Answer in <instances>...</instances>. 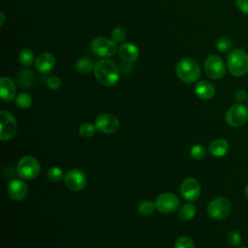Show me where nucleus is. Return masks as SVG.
I'll return each mask as SVG.
<instances>
[{
    "mask_svg": "<svg viewBox=\"0 0 248 248\" xmlns=\"http://www.w3.org/2000/svg\"><path fill=\"white\" fill-rule=\"evenodd\" d=\"M156 208L155 202H153L150 200H144L142 202H140L138 205V211L140 214L143 215V216H148L151 215L154 210Z\"/></svg>",
    "mask_w": 248,
    "mask_h": 248,
    "instance_id": "b1692460",
    "label": "nucleus"
},
{
    "mask_svg": "<svg viewBox=\"0 0 248 248\" xmlns=\"http://www.w3.org/2000/svg\"><path fill=\"white\" fill-rule=\"evenodd\" d=\"M16 104L19 108H28L32 105V97L28 93H19L16 97Z\"/></svg>",
    "mask_w": 248,
    "mask_h": 248,
    "instance_id": "a878e982",
    "label": "nucleus"
},
{
    "mask_svg": "<svg viewBox=\"0 0 248 248\" xmlns=\"http://www.w3.org/2000/svg\"><path fill=\"white\" fill-rule=\"evenodd\" d=\"M96 130H97V128H96L95 124L90 123V122H86V123H83L79 127L78 133H79L80 137H82V138H91L95 135Z\"/></svg>",
    "mask_w": 248,
    "mask_h": 248,
    "instance_id": "bb28decb",
    "label": "nucleus"
},
{
    "mask_svg": "<svg viewBox=\"0 0 248 248\" xmlns=\"http://www.w3.org/2000/svg\"><path fill=\"white\" fill-rule=\"evenodd\" d=\"M90 46L96 54L105 58L113 56L117 51L116 43L113 40H109L104 37L94 38L90 43Z\"/></svg>",
    "mask_w": 248,
    "mask_h": 248,
    "instance_id": "1a4fd4ad",
    "label": "nucleus"
},
{
    "mask_svg": "<svg viewBox=\"0 0 248 248\" xmlns=\"http://www.w3.org/2000/svg\"><path fill=\"white\" fill-rule=\"evenodd\" d=\"M227 67L234 77H242L248 73V55L242 49H233L227 55Z\"/></svg>",
    "mask_w": 248,
    "mask_h": 248,
    "instance_id": "7ed1b4c3",
    "label": "nucleus"
},
{
    "mask_svg": "<svg viewBox=\"0 0 248 248\" xmlns=\"http://www.w3.org/2000/svg\"><path fill=\"white\" fill-rule=\"evenodd\" d=\"M111 37H112V40L115 42V43H119V42H122L125 37H126V32H125V29L121 26H116L113 28L112 32H111Z\"/></svg>",
    "mask_w": 248,
    "mask_h": 248,
    "instance_id": "7c9ffc66",
    "label": "nucleus"
},
{
    "mask_svg": "<svg viewBox=\"0 0 248 248\" xmlns=\"http://www.w3.org/2000/svg\"><path fill=\"white\" fill-rule=\"evenodd\" d=\"M98 131L104 134H113L118 131L120 123L116 116L110 113H101L95 120Z\"/></svg>",
    "mask_w": 248,
    "mask_h": 248,
    "instance_id": "f8f14e48",
    "label": "nucleus"
},
{
    "mask_svg": "<svg viewBox=\"0 0 248 248\" xmlns=\"http://www.w3.org/2000/svg\"><path fill=\"white\" fill-rule=\"evenodd\" d=\"M93 71L97 80L106 87L114 86L120 78L117 65L108 58L98 60L94 64Z\"/></svg>",
    "mask_w": 248,
    "mask_h": 248,
    "instance_id": "f257e3e1",
    "label": "nucleus"
},
{
    "mask_svg": "<svg viewBox=\"0 0 248 248\" xmlns=\"http://www.w3.org/2000/svg\"><path fill=\"white\" fill-rule=\"evenodd\" d=\"M46 85L52 90H56L61 86V80L57 76H50L46 79Z\"/></svg>",
    "mask_w": 248,
    "mask_h": 248,
    "instance_id": "473e14b6",
    "label": "nucleus"
},
{
    "mask_svg": "<svg viewBox=\"0 0 248 248\" xmlns=\"http://www.w3.org/2000/svg\"><path fill=\"white\" fill-rule=\"evenodd\" d=\"M178 78L185 83L197 81L201 76V69L198 62L192 58H183L178 61L175 67Z\"/></svg>",
    "mask_w": 248,
    "mask_h": 248,
    "instance_id": "f03ea898",
    "label": "nucleus"
},
{
    "mask_svg": "<svg viewBox=\"0 0 248 248\" xmlns=\"http://www.w3.org/2000/svg\"><path fill=\"white\" fill-rule=\"evenodd\" d=\"M209 152L214 157H223L229 150V143L225 139H216L209 144Z\"/></svg>",
    "mask_w": 248,
    "mask_h": 248,
    "instance_id": "6ab92c4d",
    "label": "nucleus"
},
{
    "mask_svg": "<svg viewBox=\"0 0 248 248\" xmlns=\"http://www.w3.org/2000/svg\"><path fill=\"white\" fill-rule=\"evenodd\" d=\"M0 17H1L0 25H1V26H3V25H4V23H5V15H4V13H3V12H1V13H0Z\"/></svg>",
    "mask_w": 248,
    "mask_h": 248,
    "instance_id": "c9c22d12",
    "label": "nucleus"
},
{
    "mask_svg": "<svg viewBox=\"0 0 248 248\" xmlns=\"http://www.w3.org/2000/svg\"><path fill=\"white\" fill-rule=\"evenodd\" d=\"M118 53L122 60L126 62H134L140 55L139 48L132 43H124L118 48Z\"/></svg>",
    "mask_w": 248,
    "mask_h": 248,
    "instance_id": "f3484780",
    "label": "nucleus"
},
{
    "mask_svg": "<svg viewBox=\"0 0 248 248\" xmlns=\"http://www.w3.org/2000/svg\"><path fill=\"white\" fill-rule=\"evenodd\" d=\"M41 171L39 161L33 156H24L20 158L16 166V172L24 180L35 179Z\"/></svg>",
    "mask_w": 248,
    "mask_h": 248,
    "instance_id": "20e7f679",
    "label": "nucleus"
},
{
    "mask_svg": "<svg viewBox=\"0 0 248 248\" xmlns=\"http://www.w3.org/2000/svg\"><path fill=\"white\" fill-rule=\"evenodd\" d=\"M17 131V122L16 117L9 111H0V140L7 141L11 140Z\"/></svg>",
    "mask_w": 248,
    "mask_h": 248,
    "instance_id": "39448f33",
    "label": "nucleus"
},
{
    "mask_svg": "<svg viewBox=\"0 0 248 248\" xmlns=\"http://www.w3.org/2000/svg\"><path fill=\"white\" fill-rule=\"evenodd\" d=\"M47 178L51 181V182H54V183H57L59 182L62 178H64L65 174H64V171L61 168L57 167V166H53V167H50L47 170Z\"/></svg>",
    "mask_w": 248,
    "mask_h": 248,
    "instance_id": "393cba45",
    "label": "nucleus"
},
{
    "mask_svg": "<svg viewBox=\"0 0 248 248\" xmlns=\"http://www.w3.org/2000/svg\"><path fill=\"white\" fill-rule=\"evenodd\" d=\"M234 98L236 101L238 102H243L244 100H246L247 98V94H246V91L243 90V89H239L235 92L234 94Z\"/></svg>",
    "mask_w": 248,
    "mask_h": 248,
    "instance_id": "f704fd0d",
    "label": "nucleus"
},
{
    "mask_svg": "<svg viewBox=\"0 0 248 248\" xmlns=\"http://www.w3.org/2000/svg\"><path fill=\"white\" fill-rule=\"evenodd\" d=\"M15 82L8 77H2L0 79V96L5 102L13 101L16 96Z\"/></svg>",
    "mask_w": 248,
    "mask_h": 248,
    "instance_id": "dca6fc26",
    "label": "nucleus"
},
{
    "mask_svg": "<svg viewBox=\"0 0 248 248\" xmlns=\"http://www.w3.org/2000/svg\"><path fill=\"white\" fill-rule=\"evenodd\" d=\"M34 58H35L34 51L28 47L21 49L18 54V62L20 63V65L24 67L31 66L32 63L34 62Z\"/></svg>",
    "mask_w": 248,
    "mask_h": 248,
    "instance_id": "4be33fe9",
    "label": "nucleus"
},
{
    "mask_svg": "<svg viewBox=\"0 0 248 248\" xmlns=\"http://www.w3.org/2000/svg\"><path fill=\"white\" fill-rule=\"evenodd\" d=\"M197 209L193 203H185L178 209V218L181 221L188 222L191 221L196 215Z\"/></svg>",
    "mask_w": 248,
    "mask_h": 248,
    "instance_id": "412c9836",
    "label": "nucleus"
},
{
    "mask_svg": "<svg viewBox=\"0 0 248 248\" xmlns=\"http://www.w3.org/2000/svg\"><path fill=\"white\" fill-rule=\"evenodd\" d=\"M174 248H195V243L191 237L182 235L175 240Z\"/></svg>",
    "mask_w": 248,
    "mask_h": 248,
    "instance_id": "cd10ccee",
    "label": "nucleus"
},
{
    "mask_svg": "<svg viewBox=\"0 0 248 248\" xmlns=\"http://www.w3.org/2000/svg\"><path fill=\"white\" fill-rule=\"evenodd\" d=\"M179 191L184 200L189 202L196 201L201 194L200 182L194 177L185 178L180 184Z\"/></svg>",
    "mask_w": 248,
    "mask_h": 248,
    "instance_id": "ddd939ff",
    "label": "nucleus"
},
{
    "mask_svg": "<svg viewBox=\"0 0 248 248\" xmlns=\"http://www.w3.org/2000/svg\"><path fill=\"white\" fill-rule=\"evenodd\" d=\"M64 182L69 190L79 192L86 186L87 178L82 170L78 169H71L65 173Z\"/></svg>",
    "mask_w": 248,
    "mask_h": 248,
    "instance_id": "9d476101",
    "label": "nucleus"
},
{
    "mask_svg": "<svg viewBox=\"0 0 248 248\" xmlns=\"http://www.w3.org/2000/svg\"><path fill=\"white\" fill-rule=\"evenodd\" d=\"M34 80H35V75H34L33 71H31L29 69L20 71L16 78V81H17L18 85L21 87H25V88L31 87L32 84L34 83Z\"/></svg>",
    "mask_w": 248,
    "mask_h": 248,
    "instance_id": "aec40b11",
    "label": "nucleus"
},
{
    "mask_svg": "<svg viewBox=\"0 0 248 248\" xmlns=\"http://www.w3.org/2000/svg\"><path fill=\"white\" fill-rule=\"evenodd\" d=\"M180 201L172 193L160 194L155 200L156 209L161 213H171L178 209Z\"/></svg>",
    "mask_w": 248,
    "mask_h": 248,
    "instance_id": "9b49d317",
    "label": "nucleus"
},
{
    "mask_svg": "<svg viewBox=\"0 0 248 248\" xmlns=\"http://www.w3.org/2000/svg\"><path fill=\"white\" fill-rule=\"evenodd\" d=\"M231 211V202L225 197H218L212 200L207 205V213L214 220L226 218Z\"/></svg>",
    "mask_w": 248,
    "mask_h": 248,
    "instance_id": "0eeeda50",
    "label": "nucleus"
},
{
    "mask_svg": "<svg viewBox=\"0 0 248 248\" xmlns=\"http://www.w3.org/2000/svg\"><path fill=\"white\" fill-rule=\"evenodd\" d=\"M55 57L50 52H42L35 59V67L42 74H47L55 66Z\"/></svg>",
    "mask_w": 248,
    "mask_h": 248,
    "instance_id": "2eb2a0df",
    "label": "nucleus"
},
{
    "mask_svg": "<svg viewBox=\"0 0 248 248\" xmlns=\"http://www.w3.org/2000/svg\"><path fill=\"white\" fill-rule=\"evenodd\" d=\"M228 241L232 246H237L239 245L240 241H241V236L239 234V232H235V231H231L228 233Z\"/></svg>",
    "mask_w": 248,
    "mask_h": 248,
    "instance_id": "2f4dec72",
    "label": "nucleus"
},
{
    "mask_svg": "<svg viewBox=\"0 0 248 248\" xmlns=\"http://www.w3.org/2000/svg\"><path fill=\"white\" fill-rule=\"evenodd\" d=\"M76 68L80 74H89L94 69V65L88 57H81L76 62Z\"/></svg>",
    "mask_w": 248,
    "mask_h": 248,
    "instance_id": "5701e85b",
    "label": "nucleus"
},
{
    "mask_svg": "<svg viewBox=\"0 0 248 248\" xmlns=\"http://www.w3.org/2000/svg\"><path fill=\"white\" fill-rule=\"evenodd\" d=\"M204 71L211 79L222 78L226 74V67L222 58L216 54L208 55L204 60Z\"/></svg>",
    "mask_w": 248,
    "mask_h": 248,
    "instance_id": "6e6552de",
    "label": "nucleus"
},
{
    "mask_svg": "<svg viewBox=\"0 0 248 248\" xmlns=\"http://www.w3.org/2000/svg\"><path fill=\"white\" fill-rule=\"evenodd\" d=\"M244 195H245V197L248 199V185L245 187V189H244Z\"/></svg>",
    "mask_w": 248,
    "mask_h": 248,
    "instance_id": "e433bc0d",
    "label": "nucleus"
},
{
    "mask_svg": "<svg viewBox=\"0 0 248 248\" xmlns=\"http://www.w3.org/2000/svg\"><path fill=\"white\" fill-rule=\"evenodd\" d=\"M215 46H216V48L220 51H227L229 49L232 48V41L227 38V37H221L219 38L216 43H215Z\"/></svg>",
    "mask_w": 248,
    "mask_h": 248,
    "instance_id": "c756f323",
    "label": "nucleus"
},
{
    "mask_svg": "<svg viewBox=\"0 0 248 248\" xmlns=\"http://www.w3.org/2000/svg\"><path fill=\"white\" fill-rule=\"evenodd\" d=\"M235 4L239 11L248 15V0H235Z\"/></svg>",
    "mask_w": 248,
    "mask_h": 248,
    "instance_id": "72a5a7b5",
    "label": "nucleus"
},
{
    "mask_svg": "<svg viewBox=\"0 0 248 248\" xmlns=\"http://www.w3.org/2000/svg\"><path fill=\"white\" fill-rule=\"evenodd\" d=\"M225 120L231 127H240L248 120V108L243 104H234L227 110Z\"/></svg>",
    "mask_w": 248,
    "mask_h": 248,
    "instance_id": "423d86ee",
    "label": "nucleus"
},
{
    "mask_svg": "<svg viewBox=\"0 0 248 248\" xmlns=\"http://www.w3.org/2000/svg\"><path fill=\"white\" fill-rule=\"evenodd\" d=\"M195 93L202 100H210L215 94L214 86L205 80H201L195 85Z\"/></svg>",
    "mask_w": 248,
    "mask_h": 248,
    "instance_id": "a211bd4d",
    "label": "nucleus"
},
{
    "mask_svg": "<svg viewBox=\"0 0 248 248\" xmlns=\"http://www.w3.org/2000/svg\"><path fill=\"white\" fill-rule=\"evenodd\" d=\"M206 150L202 145L196 144L190 149V156L195 160H202L205 157Z\"/></svg>",
    "mask_w": 248,
    "mask_h": 248,
    "instance_id": "c85d7f7f",
    "label": "nucleus"
},
{
    "mask_svg": "<svg viewBox=\"0 0 248 248\" xmlns=\"http://www.w3.org/2000/svg\"><path fill=\"white\" fill-rule=\"evenodd\" d=\"M238 248H247V247H238Z\"/></svg>",
    "mask_w": 248,
    "mask_h": 248,
    "instance_id": "4c0bfd02",
    "label": "nucleus"
},
{
    "mask_svg": "<svg viewBox=\"0 0 248 248\" xmlns=\"http://www.w3.org/2000/svg\"><path fill=\"white\" fill-rule=\"evenodd\" d=\"M247 103H248V99H247Z\"/></svg>",
    "mask_w": 248,
    "mask_h": 248,
    "instance_id": "58836bf2",
    "label": "nucleus"
},
{
    "mask_svg": "<svg viewBox=\"0 0 248 248\" xmlns=\"http://www.w3.org/2000/svg\"><path fill=\"white\" fill-rule=\"evenodd\" d=\"M7 192L12 200L22 201L26 198L28 194V187L22 179L15 178L9 182Z\"/></svg>",
    "mask_w": 248,
    "mask_h": 248,
    "instance_id": "4468645a",
    "label": "nucleus"
}]
</instances>
